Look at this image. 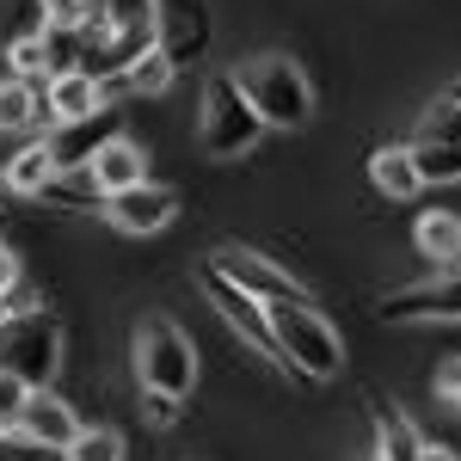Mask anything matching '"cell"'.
Returning <instances> with one entry per match:
<instances>
[{
  "label": "cell",
  "instance_id": "obj_34",
  "mask_svg": "<svg viewBox=\"0 0 461 461\" xmlns=\"http://www.w3.org/2000/svg\"><path fill=\"white\" fill-rule=\"evenodd\" d=\"M19 314V302H13V295H6V289H0V326H6V320Z\"/></svg>",
  "mask_w": 461,
  "mask_h": 461
},
{
  "label": "cell",
  "instance_id": "obj_12",
  "mask_svg": "<svg viewBox=\"0 0 461 461\" xmlns=\"http://www.w3.org/2000/svg\"><path fill=\"white\" fill-rule=\"evenodd\" d=\"M43 105H50V130H56V123H80V117H99V111H105V86L86 68L50 74V80H43Z\"/></svg>",
  "mask_w": 461,
  "mask_h": 461
},
{
  "label": "cell",
  "instance_id": "obj_19",
  "mask_svg": "<svg viewBox=\"0 0 461 461\" xmlns=\"http://www.w3.org/2000/svg\"><path fill=\"white\" fill-rule=\"evenodd\" d=\"M43 32H80L86 43L105 37V0H37Z\"/></svg>",
  "mask_w": 461,
  "mask_h": 461
},
{
  "label": "cell",
  "instance_id": "obj_32",
  "mask_svg": "<svg viewBox=\"0 0 461 461\" xmlns=\"http://www.w3.org/2000/svg\"><path fill=\"white\" fill-rule=\"evenodd\" d=\"M437 393H443V400H449V406L461 412V363H449V369L437 375Z\"/></svg>",
  "mask_w": 461,
  "mask_h": 461
},
{
  "label": "cell",
  "instance_id": "obj_2",
  "mask_svg": "<svg viewBox=\"0 0 461 461\" xmlns=\"http://www.w3.org/2000/svg\"><path fill=\"white\" fill-rule=\"evenodd\" d=\"M234 86L247 93V105L258 111L265 130H302L314 117V86L289 56H252L234 68Z\"/></svg>",
  "mask_w": 461,
  "mask_h": 461
},
{
  "label": "cell",
  "instance_id": "obj_29",
  "mask_svg": "<svg viewBox=\"0 0 461 461\" xmlns=\"http://www.w3.org/2000/svg\"><path fill=\"white\" fill-rule=\"evenodd\" d=\"M43 43H50V74H74L80 56H86V37L80 32H43Z\"/></svg>",
  "mask_w": 461,
  "mask_h": 461
},
{
  "label": "cell",
  "instance_id": "obj_15",
  "mask_svg": "<svg viewBox=\"0 0 461 461\" xmlns=\"http://www.w3.org/2000/svg\"><path fill=\"white\" fill-rule=\"evenodd\" d=\"M0 130H50V105H43V80H0Z\"/></svg>",
  "mask_w": 461,
  "mask_h": 461
},
{
  "label": "cell",
  "instance_id": "obj_6",
  "mask_svg": "<svg viewBox=\"0 0 461 461\" xmlns=\"http://www.w3.org/2000/svg\"><path fill=\"white\" fill-rule=\"evenodd\" d=\"M210 271H215V277H228L234 289L258 295V302H314V295L295 284L284 265H271L265 252H247V247H215Z\"/></svg>",
  "mask_w": 461,
  "mask_h": 461
},
{
  "label": "cell",
  "instance_id": "obj_33",
  "mask_svg": "<svg viewBox=\"0 0 461 461\" xmlns=\"http://www.w3.org/2000/svg\"><path fill=\"white\" fill-rule=\"evenodd\" d=\"M419 461H456V449H449V443H425V456Z\"/></svg>",
  "mask_w": 461,
  "mask_h": 461
},
{
  "label": "cell",
  "instance_id": "obj_28",
  "mask_svg": "<svg viewBox=\"0 0 461 461\" xmlns=\"http://www.w3.org/2000/svg\"><path fill=\"white\" fill-rule=\"evenodd\" d=\"M154 6H160V0H105V32H136V25H154Z\"/></svg>",
  "mask_w": 461,
  "mask_h": 461
},
{
  "label": "cell",
  "instance_id": "obj_25",
  "mask_svg": "<svg viewBox=\"0 0 461 461\" xmlns=\"http://www.w3.org/2000/svg\"><path fill=\"white\" fill-rule=\"evenodd\" d=\"M62 456L68 461H123V437L111 425H80V437H74Z\"/></svg>",
  "mask_w": 461,
  "mask_h": 461
},
{
  "label": "cell",
  "instance_id": "obj_17",
  "mask_svg": "<svg viewBox=\"0 0 461 461\" xmlns=\"http://www.w3.org/2000/svg\"><path fill=\"white\" fill-rule=\"evenodd\" d=\"M369 178H375V191L393 197V203H406V197L425 191V178L412 167V148H375V154H369Z\"/></svg>",
  "mask_w": 461,
  "mask_h": 461
},
{
  "label": "cell",
  "instance_id": "obj_8",
  "mask_svg": "<svg viewBox=\"0 0 461 461\" xmlns=\"http://www.w3.org/2000/svg\"><path fill=\"white\" fill-rule=\"evenodd\" d=\"M203 289H210V302L221 308V320H228V326L247 339L252 351L271 357V363L284 369V357H277V339H271V314H265V302H258V295H247V289H234L228 277H215L210 265H203Z\"/></svg>",
  "mask_w": 461,
  "mask_h": 461
},
{
  "label": "cell",
  "instance_id": "obj_16",
  "mask_svg": "<svg viewBox=\"0 0 461 461\" xmlns=\"http://www.w3.org/2000/svg\"><path fill=\"white\" fill-rule=\"evenodd\" d=\"M37 203L68 210V215H86V210H105V191L93 185V173H86V167H56V178L37 191Z\"/></svg>",
  "mask_w": 461,
  "mask_h": 461
},
{
  "label": "cell",
  "instance_id": "obj_37",
  "mask_svg": "<svg viewBox=\"0 0 461 461\" xmlns=\"http://www.w3.org/2000/svg\"><path fill=\"white\" fill-rule=\"evenodd\" d=\"M0 191H6V167H0Z\"/></svg>",
  "mask_w": 461,
  "mask_h": 461
},
{
  "label": "cell",
  "instance_id": "obj_21",
  "mask_svg": "<svg viewBox=\"0 0 461 461\" xmlns=\"http://www.w3.org/2000/svg\"><path fill=\"white\" fill-rule=\"evenodd\" d=\"M173 62H167V56H160V50H148L142 62H136V68L130 74H117V80H105V99L111 93H136V99H154V93H167V86H173Z\"/></svg>",
  "mask_w": 461,
  "mask_h": 461
},
{
  "label": "cell",
  "instance_id": "obj_9",
  "mask_svg": "<svg viewBox=\"0 0 461 461\" xmlns=\"http://www.w3.org/2000/svg\"><path fill=\"white\" fill-rule=\"evenodd\" d=\"M105 215H111V228H123V234H160V228L178 215V191H173V185L142 178V185H130V191L105 197Z\"/></svg>",
  "mask_w": 461,
  "mask_h": 461
},
{
  "label": "cell",
  "instance_id": "obj_5",
  "mask_svg": "<svg viewBox=\"0 0 461 461\" xmlns=\"http://www.w3.org/2000/svg\"><path fill=\"white\" fill-rule=\"evenodd\" d=\"M136 375H142V388L178 393V400L197 388V351L167 314H148L136 326Z\"/></svg>",
  "mask_w": 461,
  "mask_h": 461
},
{
  "label": "cell",
  "instance_id": "obj_27",
  "mask_svg": "<svg viewBox=\"0 0 461 461\" xmlns=\"http://www.w3.org/2000/svg\"><path fill=\"white\" fill-rule=\"evenodd\" d=\"M32 393L37 388H25L19 375H6V369H0V437H13V430H19L25 406H32Z\"/></svg>",
  "mask_w": 461,
  "mask_h": 461
},
{
  "label": "cell",
  "instance_id": "obj_35",
  "mask_svg": "<svg viewBox=\"0 0 461 461\" xmlns=\"http://www.w3.org/2000/svg\"><path fill=\"white\" fill-rule=\"evenodd\" d=\"M0 461H13V437H0Z\"/></svg>",
  "mask_w": 461,
  "mask_h": 461
},
{
  "label": "cell",
  "instance_id": "obj_31",
  "mask_svg": "<svg viewBox=\"0 0 461 461\" xmlns=\"http://www.w3.org/2000/svg\"><path fill=\"white\" fill-rule=\"evenodd\" d=\"M0 289H6V295L25 289V271H19V252H13V247H0Z\"/></svg>",
  "mask_w": 461,
  "mask_h": 461
},
{
  "label": "cell",
  "instance_id": "obj_13",
  "mask_svg": "<svg viewBox=\"0 0 461 461\" xmlns=\"http://www.w3.org/2000/svg\"><path fill=\"white\" fill-rule=\"evenodd\" d=\"M111 136H117V117L99 111V117H80V123H56V130L43 136V148H50V160H56V167H86Z\"/></svg>",
  "mask_w": 461,
  "mask_h": 461
},
{
  "label": "cell",
  "instance_id": "obj_18",
  "mask_svg": "<svg viewBox=\"0 0 461 461\" xmlns=\"http://www.w3.org/2000/svg\"><path fill=\"white\" fill-rule=\"evenodd\" d=\"M375 456L382 461H419L425 456V437L412 430V419L388 406V400H375Z\"/></svg>",
  "mask_w": 461,
  "mask_h": 461
},
{
  "label": "cell",
  "instance_id": "obj_22",
  "mask_svg": "<svg viewBox=\"0 0 461 461\" xmlns=\"http://www.w3.org/2000/svg\"><path fill=\"white\" fill-rule=\"evenodd\" d=\"M50 178H56V160H50L43 142H25L13 160H6V191H19V197H37Z\"/></svg>",
  "mask_w": 461,
  "mask_h": 461
},
{
  "label": "cell",
  "instance_id": "obj_11",
  "mask_svg": "<svg viewBox=\"0 0 461 461\" xmlns=\"http://www.w3.org/2000/svg\"><path fill=\"white\" fill-rule=\"evenodd\" d=\"M13 437H19V443H32V449H68L74 437H80V419H74L68 400H56L50 388H37Z\"/></svg>",
  "mask_w": 461,
  "mask_h": 461
},
{
  "label": "cell",
  "instance_id": "obj_4",
  "mask_svg": "<svg viewBox=\"0 0 461 461\" xmlns=\"http://www.w3.org/2000/svg\"><path fill=\"white\" fill-rule=\"evenodd\" d=\"M0 369L19 375L25 388H50L56 369H62V320L43 314V308H25L0 326Z\"/></svg>",
  "mask_w": 461,
  "mask_h": 461
},
{
  "label": "cell",
  "instance_id": "obj_38",
  "mask_svg": "<svg viewBox=\"0 0 461 461\" xmlns=\"http://www.w3.org/2000/svg\"><path fill=\"white\" fill-rule=\"evenodd\" d=\"M369 461H382V456H369Z\"/></svg>",
  "mask_w": 461,
  "mask_h": 461
},
{
  "label": "cell",
  "instance_id": "obj_10",
  "mask_svg": "<svg viewBox=\"0 0 461 461\" xmlns=\"http://www.w3.org/2000/svg\"><path fill=\"white\" fill-rule=\"evenodd\" d=\"M382 320H461V271H443V277L382 295Z\"/></svg>",
  "mask_w": 461,
  "mask_h": 461
},
{
  "label": "cell",
  "instance_id": "obj_20",
  "mask_svg": "<svg viewBox=\"0 0 461 461\" xmlns=\"http://www.w3.org/2000/svg\"><path fill=\"white\" fill-rule=\"evenodd\" d=\"M419 252L430 265H461V215H449V210L419 215Z\"/></svg>",
  "mask_w": 461,
  "mask_h": 461
},
{
  "label": "cell",
  "instance_id": "obj_14",
  "mask_svg": "<svg viewBox=\"0 0 461 461\" xmlns=\"http://www.w3.org/2000/svg\"><path fill=\"white\" fill-rule=\"evenodd\" d=\"M86 173H93V185H99L105 197H117V191H130V185L148 178V154H142V142H130V136H111V142L86 160Z\"/></svg>",
  "mask_w": 461,
  "mask_h": 461
},
{
  "label": "cell",
  "instance_id": "obj_7",
  "mask_svg": "<svg viewBox=\"0 0 461 461\" xmlns=\"http://www.w3.org/2000/svg\"><path fill=\"white\" fill-rule=\"evenodd\" d=\"M154 50L185 68V62H197L203 50H210V6L203 0H160L154 6Z\"/></svg>",
  "mask_w": 461,
  "mask_h": 461
},
{
  "label": "cell",
  "instance_id": "obj_3",
  "mask_svg": "<svg viewBox=\"0 0 461 461\" xmlns=\"http://www.w3.org/2000/svg\"><path fill=\"white\" fill-rule=\"evenodd\" d=\"M265 136L258 111L247 105V93L234 86V74H210L203 80V111H197V142L210 160H240Z\"/></svg>",
  "mask_w": 461,
  "mask_h": 461
},
{
  "label": "cell",
  "instance_id": "obj_26",
  "mask_svg": "<svg viewBox=\"0 0 461 461\" xmlns=\"http://www.w3.org/2000/svg\"><path fill=\"white\" fill-rule=\"evenodd\" d=\"M419 136H425V142L461 148V105H456V99H437V105H425V117H419Z\"/></svg>",
  "mask_w": 461,
  "mask_h": 461
},
{
  "label": "cell",
  "instance_id": "obj_23",
  "mask_svg": "<svg viewBox=\"0 0 461 461\" xmlns=\"http://www.w3.org/2000/svg\"><path fill=\"white\" fill-rule=\"evenodd\" d=\"M412 148V167H419V178L425 185H461V148H449V142H406Z\"/></svg>",
  "mask_w": 461,
  "mask_h": 461
},
{
  "label": "cell",
  "instance_id": "obj_24",
  "mask_svg": "<svg viewBox=\"0 0 461 461\" xmlns=\"http://www.w3.org/2000/svg\"><path fill=\"white\" fill-rule=\"evenodd\" d=\"M6 68L19 74V80H50V43H43V25L6 43Z\"/></svg>",
  "mask_w": 461,
  "mask_h": 461
},
{
  "label": "cell",
  "instance_id": "obj_1",
  "mask_svg": "<svg viewBox=\"0 0 461 461\" xmlns=\"http://www.w3.org/2000/svg\"><path fill=\"white\" fill-rule=\"evenodd\" d=\"M271 314V339H277V357H284V375H302V382H332L339 363H345V345L339 332L326 326L314 302H265Z\"/></svg>",
  "mask_w": 461,
  "mask_h": 461
},
{
  "label": "cell",
  "instance_id": "obj_36",
  "mask_svg": "<svg viewBox=\"0 0 461 461\" xmlns=\"http://www.w3.org/2000/svg\"><path fill=\"white\" fill-rule=\"evenodd\" d=\"M443 99H456V105H461V80H456V86H449V93H443Z\"/></svg>",
  "mask_w": 461,
  "mask_h": 461
},
{
  "label": "cell",
  "instance_id": "obj_30",
  "mask_svg": "<svg viewBox=\"0 0 461 461\" xmlns=\"http://www.w3.org/2000/svg\"><path fill=\"white\" fill-rule=\"evenodd\" d=\"M178 406H185L178 393L142 388V419H148V425H154V430H173V425H178Z\"/></svg>",
  "mask_w": 461,
  "mask_h": 461
}]
</instances>
